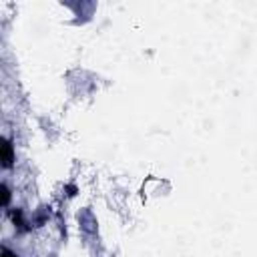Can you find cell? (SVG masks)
<instances>
[{"label":"cell","mask_w":257,"mask_h":257,"mask_svg":"<svg viewBox=\"0 0 257 257\" xmlns=\"http://www.w3.org/2000/svg\"><path fill=\"white\" fill-rule=\"evenodd\" d=\"M12 145H10V141L8 139H2V165L8 169L10 165H12Z\"/></svg>","instance_id":"obj_1"},{"label":"cell","mask_w":257,"mask_h":257,"mask_svg":"<svg viewBox=\"0 0 257 257\" xmlns=\"http://www.w3.org/2000/svg\"><path fill=\"white\" fill-rule=\"evenodd\" d=\"M2 191H4V205H8V201H10V191H8L6 185H2Z\"/></svg>","instance_id":"obj_2"},{"label":"cell","mask_w":257,"mask_h":257,"mask_svg":"<svg viewBox=\"0 0 257 257\" xmlns=\"http://www.w3.org/2000/svg\"><path fill=\"white\" fill-rule=\"evenodd\" d=\"M2 257H16V255H12V253H10L6 247H2Z\"/></svg>","instance_id":"obj_3"}]
</instances>
